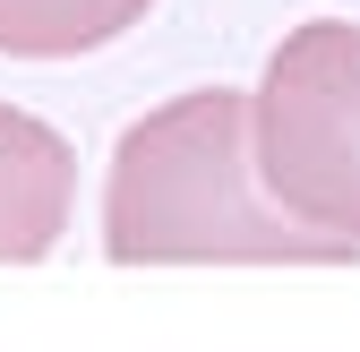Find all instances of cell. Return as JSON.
I'll return each instance as SVG.
<instances>
[{"label": "cell", "instance_id": "cell-2", "mask_svg": "<svg viewBox=\"0 0 360 352\" xmlns=\"http://www.w3.org/2000/svg\"><path fill=\"white\" fill-rule=\"evenodd\" d=\"M249 155L283 215L360 241V18H318L275 43L249 95Z\"/></svg>", "mask_w": 360, "mask_h": 352}, {"label": "cell", "instance_id": "cell-4", "mask_svg": "<svg viewBox=\"0 0 360 352\" xmlns=\"http://www.w3.org/2000/svg\"><path fill=\"white\" fill-rule=\"evenodd\" d=\"M155 0H0V52L9 61H77L129 34Z\"/></svg>", "mask_w": 360, "mask_h": 352}, {"label": "cell", "instance_id": "cell-3", "mask_svg": "<svg viewBox=\"0 0 360 352\" xmlns=\"http://www.w3.org/2000/svg\"><path fill=\"white\" fill-rule=\"evenodd\" d=\"M77 198V155L52 120L0 103V267H34L52 258L60 224Z\"/></svg>", "mask_w": 360, "mask_h": 352}, {"label": "cell", "instance_id": "cell-1", "mask_svg": "<svg viewBox=\"0 0 360 352\" xmlns=\"http://www.w3.org/2000/svg\"><path fill=\"white\" fill-rule=\"evenodd\" d=\"M112 267H352L360 241L283 215L249 155V95L198 86L155 103L112 146Z\"/></svg>", "mask_w": 360, "mask_h": 352}]
</instances>
